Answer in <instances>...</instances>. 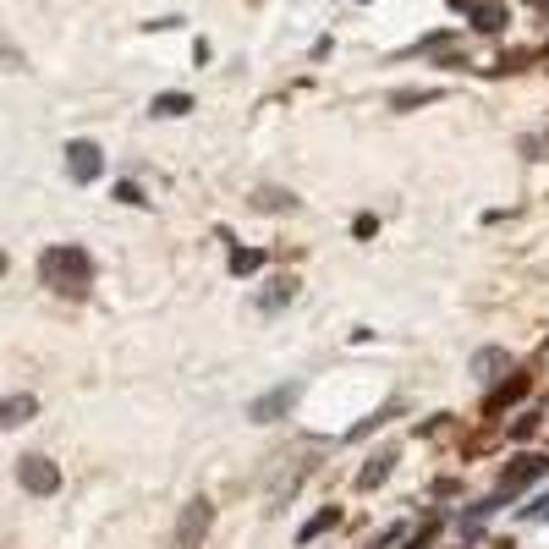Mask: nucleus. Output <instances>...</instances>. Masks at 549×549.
<instances>
[{
    "instance_id": "obj_22",
    "label": "nucleus",
    "mask_w": 549,
    "mask_h": 549,
    "mask_svg": "<svg viewBox=\"0 0 549 549\" xmlns=\"http://www.w3.org/2000/svg\"><path fill=\"white\" fill-rule=\"evenodd\" d=\"M451 6H456V12H472V6H478V0H451Z\"/></svg>"
},
{
    "instance_id": "obj_19",
    "label": "nucleus",
    "mask_w": 549,
    "mask_h": 549,
    "mask_svg": "<svg viewBox=\"0 0 549 549\" xmlns=\"http://www.w3.org/2000/svg\"><path fill=\"white\" fill-rule=\"evenodd\" d=\"M538 434V412H522V418L511 423V440H533Z\"/></svg>"
},
{
    "instance_id": "obj_1",
    "label": "nucleus",
    "mask_w": 549,
    "mask_h": 549,
    "mask_svg": "<svg viewBox=\"0 0 549 549\" xmlns=\"http://www.w3.org/2000/svg\"><path fill=\"white\" fill-rule=\"evenodd\" d=\"M39 281H44L55 297H88L94 264H88L83 247H50V253L39 258Z\"/></svg>"
},
{
    "instance_id": "obj_4",
    "label": "nucleus",
    "mask_w": 549,
    "mask_h": 549,
    "mask_svg": "<svg viewBox=\"0 0 549 549\" xmlns=\"http://www.w3.org/2000/svg\"><path fill=\"white\" fill-rule=\"evenodd\" d=\"M66 171H72V181H99V171H105V154H99V144H88V137H78V144H66Z\"/></svg>"
},
{
    "instance_id": "obj_18",
    "label": "nucleus",
    "mask_w": 549,
    "mask_h": 549,
    "mask_svg": "<svg viewBox=\"0 0 549 549\" xmlns=\"http://www.w3.org/2000/svg\"><path fill=\"white\" fill-rule=\"evenodd\" d=\"M0 66H12V72H23V66H28V60H23V50H17L6 33H0Z\"/></svg>"
},
{
    "instance_id": "obj_2",
    "label": "nucleus",
    "mask_w": 549,
    "mask_h": 549,
    "mask_svg": "<svg viewBox=\"0 0 549 549\" xmlns=\"http://www.w3.org/2000/svg\"><path fill=\"white\" fill-rule=\"evenodd\" d=\"M17 484H23L28 495H55V489H60V467H55L50 456H23V461H17Z\"/></svg>"
},
{
    "instance_id": "obj_10",
    "label": "nucleus",
    "mask_w": 549,
    "mask_h": 549,
    "mask_svg": "<svg viewBox=\"0 0 549 549\" xmlns=\"http://www.w3.org/2000/svg\"><path fill=\"white\" fill-rule=\"evenodd\" d=\"M390 467H395V451H379V456H368V467L358 472V489H379L385 478H390Z\"/></svg>"
},
{
    "instance_id": "obj_20",
    "label": "nucleus",
    "mask_w": 549,
    "mask_h": 549,
    "mask_svg": "<svg viewBox=\"0 0 549 549\" xmlns=\"http://www.w3.org/2000/svg\"><path fill=\"white\" fill-rule=\"evenodd\" d=\"M116 198L121 203H144V187H137V181H116Z\"/></svg>"
},
{
    "instance_id": "obj_9",
    "label": "nucleus",
    "mask_w": 549,
    "mask_h": 549,
    "mask_svg": "<svg viewBox=\"0 0 549 549\" xmlns=\"http://www.w3.org/2000/svg\"><path fill=\"white\" fill-rule=\"evenodd\" d=\"M292 297H297V274H274V281L258 292V308H269V313H274V308H286Z\"/></svg>"
},
{
    "instance_id": "obj_6",
    "label": "nucleus",
    "mask_w": 549,
    "mask_h": 549,
    "mask_svg": "<svg viewBox=\"0 0 549 549\" xmlns=\"http://www.w3.org/2000/svg\"><path fill=\"white\" fill-rule=\"evenodd\" d=\"M292 401H297V385H281V390L258 395V401L247 406V418H253V423H274V418H281V412H292Z\"/></svg>"
},
{
    "instance_id": "obj_17",
    "label": "nucleus",
    "mask_w": 549,
    "mask_h": 549,
    "mask_svg": "<svg viewBox=\"0 0 549 549\" xmlns=\"http://www.w3.org/2000/svg\"><path fill=\"white\" fill-rule=\"evenodd\" d=\"M423 55H440V60H451V55H456V33H434V39H423Z\"/></svg>"
},
{
    "instance_id": "obj_14",
    "label": "nucleus",
    "mask_w": 549,
    "mask_h": 549,
    "mask_svg": "<svg viewBox=\"0 0 549 549\" xmlns=\"http://www.w3.org/2000/svg\"><path fill=\"white\" fill-rule=\"evenodd\" d=\"M253 203H258V209H269V215H281V209H297V198H292V192H281V187H264Z\"/></svg>"
},
{
    "instance_id": "obj_24",
    "label": "nucleus",
    "mask_w": 549,
    "mask_h": 549,
    "mask_svg": "<svg viewBox=\"0 0 549 549\" xmlns=\"http://www.w3.org/2000/svg\"><path fill=\"white\" fill-rule=\"evenodd\" d=\"M0 274H6V253H0Z\"/></svg>"
},
{
    "instance_id": "obj_5",
    "label": "nucleus",
    "mask_w": 549,
    "mask_h": 549,
    "mask_svg": "<svg viewBox=\"0 0 549 549\" xmlns=\"http://www.w3.org/2000/svg\"><path fill=\"white\" fill-rule=\"evenodd\" d=\"M544 472H549V456H511V467L500 472V489L516 495L522 484H533V478H544Z\"/></svg>"
},
{
    "instance_id": "obj_8",
    "label": "nucleus",
    "mask_w": 549,
    "mask_h": 549,
    "mask_svg": "<svg viewBox=\"0 0 549 549\" xmlns=\"http://www.w3.org/2000/svg\"><path fill=\"white\" fill-rule=\"evenodd\" d=\"M472 374H478V379H506V374H511V352H500V347H484V352L472 358Z\"/></svg>"
},
{
    "instance_id": "obj_16",
    "label": "nucleus",
    "mask_w": 549,
    "mask_h": 549,
    "mask_svg": "<svg viewBox=\"0 0 549 549\" xmlns=\"http://www.w3.org/2000/svg\"><path fill=\"white\" fill-rule=\"evenodd\" d=\"M154 116H187L192 110V99L187 94H154V105H149Z\"/></svg>"
},
{
    "instance_id": "obj_7",
    "label": "nucleus",
    "mask_w": 549,
    "mask_h": 549,
    "mask_svg": "<svg viewBox=\"0 0 549 549\" xmlns=\"http://www.w3.org/2000/svg\"><path fill=\"white\" fill-rule=\"evenodd\" d=\"M33 412H39V401H33L28 390H23V395H6V401H0V434L17 429V423H28Z\"/></svg>"
},
{
    "instance_id": "obj_13",
    "label": "nucleus",
    "mask_w": 549,
    "mask_h": 549,
    "mask_svg": "<svg viewBox=\"0 0 549 549\" xmlns=\"http://www.w3.org/2000/svg\"><path fill=\"white\" fill-rule=\"evenodd\" d=\"M335 522H340V511H335V506H324V511H319L313 522H302V533H297V544H313V538H319V533H330Z\"/></svg>"
},
{
    "instance_id": "obj_21",
    "label": "nucleus",
    "mask_w": 549,
    "mask_h": 549,
    "mask_svg": "<svg viewBox=\"0 0 549 549\" xmlns=\"http://www.w3.org/2000/svg\"><path fill=\"white\" fill-rule=\"evenodd\" d=\"M522 516H527V522H549V495H538V500H533Z\"/></svg>"
},
{
    "instance_id": "obj_23",
    "label": "nucleus",
    "mask_w": 549,
    "mask_h": 549,
    "mask_svg": "<svg viewBox=\"0 0 549 549\" xmlns=\"http://www.w3.org/2000/svg\"><path fill=\"white\" fill-rule=\"evenodd\" d=\"M527 6H533V12H549V0H527Z\"/></svg>"
},
{
    "instance_id": "obj_11",
    "label": "nucleus",
    "mask_w": 549,
    "mask_h": 549,
    "mask_svg": "<svg viewBox=\"0 0 549 549\" xmlns=\"http://www.w3.org/2000/svg\"><path fill=\"white\" fill-rule=\"evenodd\" d=\"M472 28L478 33H500L506 28V6H500V0H478V6H472Z\"/></svg>"
},
{
    "instance_id": "obj_15",
    "label": "nucleus",
    "mask_w": 549,
    "mask_h": 549,
    "mask_svg": "<svg viewBox=\"0 0 549 549\" xmlns=\"http://www.w3.org/2000/svg\"><path fill=\"white\" fill-rule=\"evenodd\" d=\"M258 269H264L258 247H231V274H258Z\"/></svg>"
},
{
    "instance_id": "obj_3",
    "label": "nucleus",
    "mask_w": 549,
    "mask_h": 549,
    "mask_svg": "<svg viewBox=\"0 0 549 549\" xmlns=\"http://www.w3.org/2000/svg\"><path fill=\"white\" fill-rule=\"evenodd\" d=\"M215 527V506L209 500H192L187 511H181V527H176V549H198L203 544V533Z\"/></svg>"
},
{
    "instance_id": "obj_12",
    "label": "nucleus",
    "mask_w": 549,
    "mask_h": 549,
    "mask_svg": "<svg viewBox=\"0 0 549 549\" xmlns=\"http://www.w3.org/2000/svg\"><path fill=\"white\" fill-rule=\"evenodd\" d=\"M522 395H527V379L516 374V379H506V385H500V390L489 395V406H484V412L495 418V412H506V406H511V401H522Z\"/></svg>"
}]
</instances>
